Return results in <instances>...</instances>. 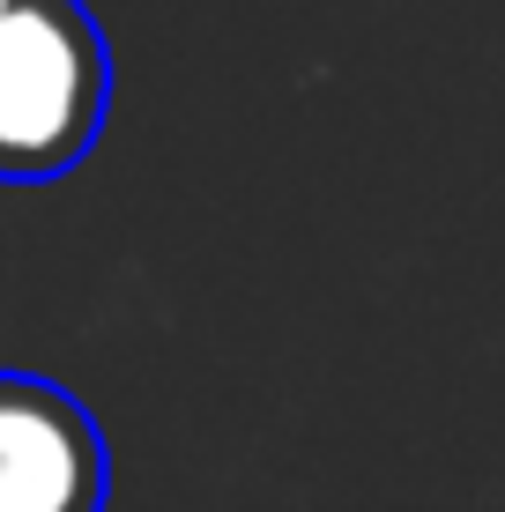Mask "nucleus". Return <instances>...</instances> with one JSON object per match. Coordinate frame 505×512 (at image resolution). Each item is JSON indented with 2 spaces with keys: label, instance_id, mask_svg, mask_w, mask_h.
Returning a JSON list of instances; mask_svg holds the SVG:
<instances>
[{
  "label": "nucleus",
  "instance_id": "f257e3e1",
  "mask_svg": "<svg viewBox=\"0 0 505 512\" xmlns=\"http://www.w3.org/2000/svg\"><path fill=\"white\" fill-rule=\"evenodd\" d=\"M112 52L82 0H23L0 23V179L38 186L97 149Z\"/></svg>",
  "mask_w": 505,
  "mask_h": 512
},
{
  "label": "nucleus",
  "instance_id": "f03ea898",
  "mask_svg": "<svg viewBox=\"0 0 505 512\" xmlns=\"http://www.w3.org/2000/svg\"><path fill=\"white\" fill-rule=\"evenodd\" d=\"M104 431L67 386L0 372V512H104Z\"/></svg>",
  "mask_w": 505,
  "mask_h": 512
},
{
  "label": "nucleus",
  "instance_id": "7ed1b4c3",
  "mask_svg": "<svg viewBox=\"0 0 505 512\" xmlns=\"http://www.w3.org/2000/svg\"><path fill=\"white\" fill-rule=\"evenodd\" d=\"M15 8H23V0H0V23H8V15H15Z\"/></svg>",
  "mask_w": 505,
  "mask_h": 512
}]
</instances>
